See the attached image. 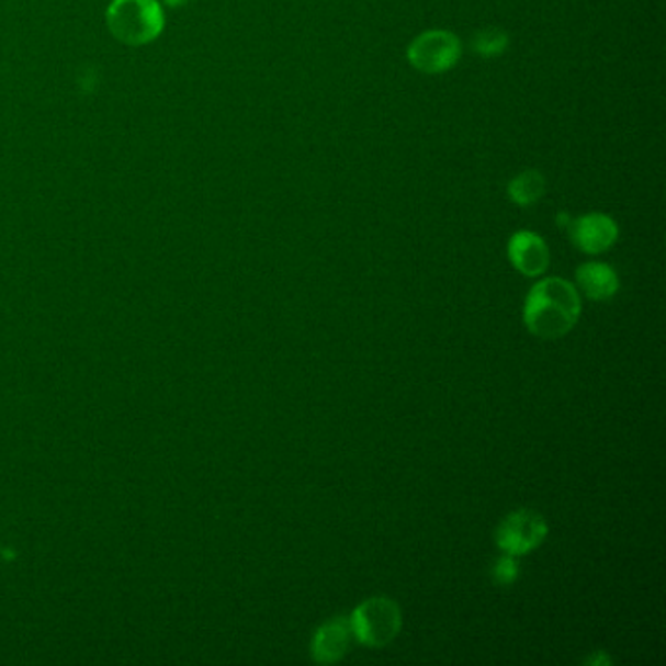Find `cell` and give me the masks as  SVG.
<instances>
[{"label": "cell", "mask_w": 666, "mask_h": 666, "mask_svg": "<svg viewBox=\"0 0 666 666\" xmlns=\"http://www.w3.org/2000/svg\"><path fill=\"white\" fill-rule=\"evenodd\" d=\"M580 317V297L563 278H545L533 285L524 303V325L533 337L555 340L565 337Z\"/></svg>", "instance_id": "cell-1"}, {"label": "cell", "mask_w": 666, "mask_h": 666, "mask_svg": "<svg viewBox=\"0 0 666 666\" xmlns=\"http://www.w3.org/2000/svg\"><path fill=\"white\" fill-rule=\"evenodd\" d=\"M108 26L124 44H147L162 30V10L157 0H114L108 9Z\"/></svg>", "instance_id": "cell-2"}, {"label": "cell", "mask_w": 666, "mask_h": 666, "mask_svg": "<svg viewBox=\"0 0 666 666\" xmlns=\"http://www.w3.org/2000/svg\"><path fill=\"white\" fill-rule=\"evenodd\" d=\"M350 620L352 637L365 647L390 645L403 628V613L392 598L375 596L355 608Z\"/></svg>", "instance_id": "cell-3"}, {"label": "cell", "mask_w": 666, "mask_h": 666, "mask_svg": "<svg viewBox=\"0 0 666 666\" xmlns=\"http://www.w3.org/2000/svg\"><path fill=\"white\" fill-rule=\"evenodd\" d=\"M462 57L460 37L445 30H428L410 42L407 59L420 72L440 75L453 69Z\"/></svg>", "instance_id": "cell-4"}, {"label": "cell", "mask_w": 666, "mask_h": 666, "mask_svg": "<svg viewBox=\"0 0 666 666\" xmlns=\"http://www.w3.org/2000/svg\"><path fill=\"white\" fill-rule=\"evenodd\" d=\"M548 532H550V528L542 516L522 508V510L508 515L498 524L495 542H497L498 550L518 557V555H526L535 548H540L545 542Z\"/></svg>", "instance_id": "cell-5"}, {"label": "cell", "mask_w": 666, "mask_h": 666, "mask_svg": "<svg viewBox=\"0 0 666 666\" xmlns=\"http://www.w3.org/2000/svg\"><path fill=\"white\" fill-rule=\"evenodd\" d=\"M571 240L587 255H600L612 249L620 237L618 223L610 215L587 214L571 223Z\"/></svg>", "instance_id": "cell-6"}, {"label": "cell", "mask_w": 666, "mask_h": 666, "mask_svg": "<svg viewBox=\"0 0 666 666\" xmlns=\"http://www.w3.org/2000/svg\"><path fill=\"white\" fill-rule=\"evenodd\" d=\"M508 258L520 274L542 275L550 267V249L545 240L533 232H518L508 240Z\"/></svg>", "instance_id": "cell-7"}, {"label": "cell", "mask_w": 666, "mask_h": 666, "mask_svg": "<svg viewBox=\"0 0 666 666\" xmlns=\"http://www.w3.org/2000/svg\"><path fill=\"white\" fill-rule=\"evenodd\" d=\"M352 641V630L348 618H335L330 622L323 623L315 631L312 640V655L320 665H332L340 658H345Z\"/></svg>", "instance_id": "cell-8"}, {"label": "cell", "mask_w": 666, "mask_h": 666, "mask_svg": "<svg viewBox=\"0 0 666 666\" xmlns=\"http://www.w3.org/2000/svg\"><path fill=\"white\" fill-rule=\"evenodd\" d=\"M577 284L587 297L606 302L620 292V278L605 262H585L577 270Z\"/></svg>", "instance_id": "cell-9"}, {"label": "cell", "mask_w": 666, "mask_h": 666, "mask_svg": "<svg viewBox=\"0 0 666 666\" xmlns=\"http://www.w3.org/2000/svg\"><path fill=\"white\" fill-rule=\"evenodd\" d=\"M543 192H545V178L538 170L520 172L508 184V197L522 207L535 204L543 196Z\"/></svg>", "instance_id": "cell-10"}, {"label": "cell", "mask_w": 666, "mask_h": 666, "mask_svg": "<svg viewBox=\"0 0 666 666\" xmlns=\"http://www.w3.org/2000/svg\"><path fill=\"white\" fill-rule=\"evenodd\" d=\"M471 47L475 49V54L483 55V57H497V55L505 54V49L508 47V36L498 27H489V30L475 34Z\"/></svg>", "instance_id": "cell-11"}, {"label": "cell", "mask_w": 666, "mask_h": 666, "mask_svg": "<svg viewBox=\"0 0 666 666\" xmlns=\"http://www.w3.org/2000/svg\"><path fill=\"white\" fill-rule=\"evenodd\" d=\"M490 573H493V580L497 583L498 587H510V585H515L516 580H518L520 565H518L515 555L505 553L503 557H498V560L493 563Z\"/></svg>", "instance_id": "cell-12"}, {"label": "cell", "mask_w": 666, "mask_h": 666, "mask_svg": "<svg viewBox=\"0 0 666 666\" xmlns=\"http://www.w3.org/2000/svg\"><path fill=\"white\" fill-rule=\"evenodd\" d=\"M587 665L610 666V665H612V661H610V657H608V655H606L605 651H598V653H595V655H592V657L587 658Z\"/></svg>", "instance_id": "cell-13"}, {"label": "cell", "mask_w": 666, "mask_h": 666, "mask_svg": "<svg viewBox=\"0 0 666 666\" xmlns=\"http://www.w3.org/2000/svg\"><path fill=\"white\" fill-rule=\"evenodd\" d=\"M167 2H169V4H184L187 0H167Z\"/></svg>", "instance_id": "cell-14"}]
</instances>
